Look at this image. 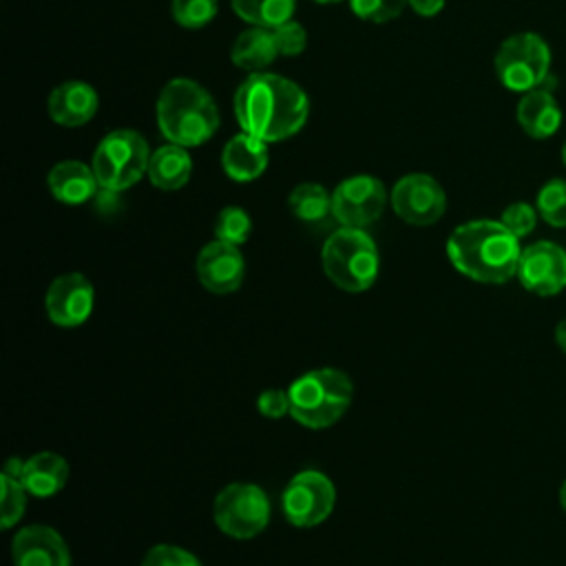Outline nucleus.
I'll use <instances>...</instances> for the list:
<instances>
[{"instance_id": "obj_28", "label": "nucleus", "mask_w": 566, "mask_h": 566, "mask_svg": "<svg viewBox=\"0 0 566 566\" xmlns=\"http://www.w3.org/2000/svg\"><path fill=\"white\" fill-rule=\"evenodd\" d=\"M219 9V0H172L170 13L177 24L186 29H201L206 27Z\"/></svg>"}, {"instance_id": "obj_25", "label": "nucleus", "mask_w": 566, "mask_h": 566, "mask_svg": "<svg viewBox=\"0 0 566 566\" xmlns=\"http://www.w3.org/2000/svg\"><path fill=\"white\" fill-rule=\"evenodd\" d=\"M535 208L553 228H566V179L553 177L548 179L535 197Z\"/></svg>"}, {"instance_id": "obj_4", "label": "nucleus", "mask_w": 566, "mask_h": 566, "mask_svg": "<svg viewBox=\"0 0 566 566\" xmlns=\"http://www.w3.org/2000/svg\"><path fill=\"white\" fill-rule=\"evenodd\" d=\"M290 416L307 429H325L338 422L354 400L352 378L336 367H318L301 374L287 387Z\"/></svg>"}, {"instance_id": "obj_36", "label": "nucleus", "mask_w": 566, "mask_h": 566, "mask_svg": "<svg viewBox=\"0 0 566 566\" xmlns=\"http://www.w3.org/2000/svg\"><path fill=\"white\" fill-rule=\"evenodd\" d=\"M557 497H559V506H562V509H564V513H566V480L562 482V486H559V495H557Z\"/></svg>"}, {"instance_id": "obj_9", "label": "nucleus", "mask_w": 566, "mask_h": 566, "mask_svg": "<svg viewBox=\"0 0 566 566\" xmlns=\"http://www.w3.org/2000/svg\"><path fill=\"white\" fill-rule=\"evenodd\" d=\"M336 504L334 482L316 469L298 471L283 489L281 506L285 520L296 528L323 524Z\"/></svg>"}, {"instance_id": "obj_7", "label": "nucleus", "mask_w": 566, "mask_h": 566, "mask_svg": "<svg viewBox=\"0 0 566 566\" xmlns=\"http://www.w3.org/2000/svg\"><path fill=\"white\" fill-rule=\"evenodd\" d=\"M500 84L513 93L539 88L551 71V49L546 40L533 31L509 35L493 60Z\"/></svg>"}, {"instance_id": "obj_15", "label": "nucleus", "mask_w": 566, "mask_h": 566, "mask_svg": "<svg viewBox=\"0 0 566 566\" xmlns=\"http://www.w3.org/2000/svg\"><path fill=\"white\" fill-rule=\"evenodd\" d=\"M15 566H71V551L64 537L46 524L18 528L11 542Z\"/></svg>"}, {"instance_id": "obj_38", "label": "nucleus", "mask_w": 566, "mask_h": 566, "mask_svg": "<svg viewBox=\"0 0 566 566\" xmlns=\"http://www.w3.org/2000/svg\"><path fill=\"white\" fill-rule=\"evenodd\" d=\"M314 2H318V4H334V2H340V0H314Z\"/></svg>"}, {"instance_id": "obj_18", "label": "nucleus", "mask_w": 566, "mask_h": 566, "mask_svg": "<svg viewBox=\"0 0 566 566\" xmlns=\"http://www.w3.org/2000/svg\"><path fill=\"white\" fill-rule=\"evenodd\" d=\"M221 166L234 181H254L268 168V146L259 137L241 130L223 146Z\"/></svg>"}, {"instance_id": "obj_22", "label": "nucleus", "mask_w": 566, "mask_h": 566, "mask_svg": "<svg viewBox=\"0 0 566 566\" xmlns=\"http://www.w3.org/2000/svg\"><path fill=\"white\" fill-rule=\"evenodd\" d=\"M276 55H279V49L274 42V33L272 29H263V27H252L239 33V38L230 49V60L245 71H261L270 66Z\"/></svg>"}, {"instance_id": "obj_27", "label": "nucleus", "mask_w": 566, "mask_h": 566, "mask_svg": "<svg viewBox=\"0 0 566 566\" xmlns=\"http://www.w3.org/2000/svg\"><path fill=\"white\" fill-rule=\"evenodd\" d=\"M212 230H214V239L232 243V245H243L250 239L252 219H250V214L243 208L226 206L217 214Z\"/></svg>"}, {"instance_id": "obj_29", "label": "nucleus", "mask_w": 566, "mask_h": 566, "mask_svg": "<svg viewBox=\"0 0 566 566\" xmlns=\"http://www.w3.org/2000/svg\"><path fill=\"white\" fill-rule=\"evenodd\" d=\"M537 217H539V212H537L535 206H531V203H526V201H515V203H511V206H506V208L502 210L500 221H502L504 228H506L509 232H513L517 239H524V237H528V234L535 230Z\"/></svg>"}, {"instance_id": "obj_8", "label": "nucleus", "mask_w": 566, "mask_h": 566, "mask_svg": "<svg viewBox=\"0 0 566 566\" xmlns=\"http://www.w3.org/2000/svg\"><path fill=\"white\" fill-rule=\"evenodd\" d=\"M270 500L259 484L230 482L212 502V520L221 533L234 539L256 537L270 522Z\"/></svg>"}, {"instance_id": "obj_5", "label": "nucleus", "mask_w": 566, "mask_h": 566, "mask_svg": "<svg viewBox=\"0 0 566 566\" xmlns=\"http://www.w3.org/2000/svg\"><path fill=\"white\" fill-rule=\"evenodd\" d=\"M321 263L336 287L358 294L376 283L380 254L374 239L363 228L340 226L325 239Z\"/></svg>"}, {"instance_id": "obj_16", "label": "nucleus", "mask_w": 566, "mask_h": 566, "mask_svg": "<svg viewBox=\"0 0 566 566\" xmlns=\"http://www.w3.org/2000/svg\"><path fill=\"white\" fill-rule=\"evenodd\" d=\"M46 111H49V117L64 128L84 126L86 122L93 119L97 111V93L86 82H77V80L64 82L51 91Z\"/></svg>"}, {"instance_id": "obj_11", "label": "nucleus", "mask_w": 566, "mask_h": 566, "mask_svg": "<svg viewBox=\"0 0 566 566\" xmlns=\"http://www.w3.org/2000/svg\"><path fill=\"white\" fill-rule=\"evenodd\" d=\"M391 208L394 212L411 226H431L447 210L444 188L424 172H411L396 181L391 188Z\"/></svg>"}, {"instance_id": "obj_20", "label": "nucleus", "mask_w": 566, "mask_h": 566, "mask_svg": "<svg viewBox=\"0 0 566 566\" xmlns=\"http://www.w3.org/2000/svg\"><path fill=\"white\" fill-rule=\"evenodd\" d=\"M69 462L55 451H38L24 460L20 482L35 497H51L66 486Z\"/></svg>"}, {"instance_id": "obj_3", "label": "nucleus", "mask_w": 566, "mask_h": 566, "mask_svg": "<svg viewBox=\"0 0 566 566\" xmlns=\"http://www.w3.org/2000/svg\"><path fill=\"white\" fill-rule=\"evenodd\" d=\"M157 126L177 146L190 148L208 142L219 126L212 95L188 77L170 80L157 97Z\"/></svg>"}, {"instance_id": "obj_6", "label": "nucleus", "mask_w": 566, "mask_h": 566, "mask_svg": "<svg viewBox=\"0 0 566 566\" xmlns=\"http://www.w3.org/2000/svg\"><path fill=\"white\" fill-rule=\"evenodd\" d=\"M150 150L146 139L130 128L108 133L93 153V172L99 188L119 192L137 184L148 172Z\"/></svg>"}, {"instance_id": "obj_10", "label": "nucleus", "mask_w": 566, "mask_h": 566, "mask_svg": "<svg viewBox=\"0 0 566 566\" xmlns=\"http://www.w3.org/2000/svg\"><path fill=\"white\" fill-rule=\"evenodd\" d=\"M387 206V190L371 175L343 179L332 192V217L345 228H365L374 223Z\"/></svg>"}, {"instance_id": "obj_21", "label": "nucleus", "mask_w": 566, "mask_h": 566, "mask_svg": "<svg viewBox=\"0 0 566 566\" xmlns=\"http://www.w3.org/2000/svg\"><path fill=\"white\" fill-rule=\"evenodd\" d=\"M192 172L190 155L184 146L166 144L159 146L155 153H150L148 161V179L159 190H179L188 184Z\"/></svg>"}, {"instance_id": "obj_2", "label": "nucleus", "mask_w": 566, "mask_h": 566, "mask_svg": "<svg viewBox=\"0 0 566 566\" xmlns=\"http://www.w3.org/2000/svg\"><path fill=\"white\" fill-rule=\"evenodd\" d=\"M447 256L462 276L484 285H502L517 274L522 248L502 221L473 219L449 234Z\"/></svg>"}, {"instance_id": "obj_23", "label": "nucleus", "mask_w": 566, "mask_h": 566, "mask_svg": "<svg viewBox=\"0 0 566 566\" xmlns=\"http://www.w3.org/2000/svg\"><path fill=\"white\" fill-rule=\"evenodd\" d=\"M232 9L241 20L254 27L276 29L292 20L296 0H232Z\"/></svg>"}, {"instance_id": "obj_24", "label": "nucleus", "mask_w": 566, "mask_h": 566, "mask_svg": "<svg viewBox=\"0 0 566 566\" xmlns=\"http://www.w3.org/2000/svg\"><path fill=\"white\" fill-rule=\"evenodd\" d=\"M287 206L292 214L305 223L323 221L327 214H332V195L318 186V184H298L290 197Z\"/></svg>"}, {"instance_id": "obj_17", "label": "nucleus", "mask_w": 566, "mask_h": 566, "mask_svg": "<svg viewBox=\"0 0 566 566\" xmlns=\"http://www.w3.org/2000/svg\"><path fill=\"white\" fill-rule=\"evenodd\" d=\"M515 117L520 128L533 139H548L562 126V108L555 95L546 88H533L517 102Z\"/></svg>"}, {"instance_id": "obj_13", "label": "nucleus", "mask_w": 566, "mask_h": 566, "mask_svg": "<svg viewBox=\"0 0 566 566\" xmlns=\"http://www.w3.org/2000/svg\"><path fill=\"white\" fill-rule=\"evenodd\" d=\"M95 305L93 283L82 272H64L55 276L44 296V310L53 325L77 327Z\"/></svg>"}, {"instance_id": "obj_31", "label": "nucleus", "mask_w": 566, "mask_h": 566, "mask_svg": "<svg viewBox=\"0 0 566 566\" xmlns=\"http://www.w3.org/2000/svg\"><path fill=\"white\" fill-rule=\"evenodd\" d=\"M139 566H201V562L197 555L181 546L157 544L144 555Z\"/></svg>"}, {"instance_id": "obj_12", "label": "nucleus", "mask_w": 566, "mask_h": 566, "mask_svg": "<svg viewBox=\"0 0 566 566\" xmlns=\"http://www.w3.org/2000/svg\"><path fill=\"white\" fill-rule=\"evenodd\" d=\"M515 276L531 294L557 296L566 287V250L553 241H535L522 248Z\"/></svg>"}, {"instance_id": "obj_34", "label": "nucleus", "mask_w": 566, "mask_h": 566, "mask_svg": "<svg viewBox=\"0 0 566 566\" xmlns=\"http://www.w3.org/2000/svg\"><path fill=\"white\" fill-rule=\"evenodd\" d=\"M411 9L422 15V18H431L436 15L442 7H444V0H409Z\"/></svg>"}, {"instance_id": "obj_33", "label": "nucleus", "mask_w": 566, "mask_h": 566, "mask_svg": "<svg viewBox=\"0 0 566 566\" xmlns=\"http://www.w3.org/2000/svg\"><path fill=\"white\" fill-rule=\"evenodd\" d=\"M256 409L263 418L279 420L290 413V394L287 389H265L256 398Z\"/></svg>"}, {"instance_id": "obj_19", "label": "nucleus", "mask_w": 566, "mask_h": 566, "mask_svg": "<svg viewBox=\"0 0 566 566\" xmlns=\"http://www.w3.org/2000/svg\"><path fill=\"white\" fill-rule=\"evenodd\" d=\"M46 186L57 201L69 206H80L88 201L99 188L93 166H86L84 161H77V159H64L55 164L49 170Z\"/></svg>"}, {"instance_id": "obj_32", "label": "nucleus", "mask_w": 566, "mask_h": 566, "mask_svg": "<svg viewBox=\"0 0 566 566\" xmlns=\"http://www.w3.org/2000/svg\"><path fill=\"white\" fill-rule=\"evenodd\" d=\"M272 33H274V42H276L279 55L292 57V55H301L305 51L307 33H305V29L298 22L287 20L281 27L272 29Z\"/></svg>"}, {"instance_id": "obj_14", "label": "nucleus", "mask_w": 566, "mask_h": 566, "mask_svg": "<svg viewBox=\"0 0 566 566\" xmlns=\"http://www.w3.org/2000/svg\"><path fill=\"white\" fill-rule=\"evenodd\" d=\"M195 272L208 292L223 296L241 287L245 276V261L239 245L212 239L199 250Z\"/></svg>"}, {"instance_id": "obj_1", "label": "nucleus", "mask_w": 566, "mask_h": 566, "mask_svg": "<svg viewBox=\"0 0 566 566\" xmlns=\"http://www.w3.org/2000/svg\"><path fill=\"white\" fill-rule=\"evenodd\" d=\"M234 115L243 133L261 142H281L296 135L310 115L305 91L274 73H252L234 93Z\"/></svg>"}, {"instance_id": "obj_37", "label": "nucleus", "mask_w": 566, "mask_h": 566, "mask_svg": "<svg viewBox=\"0 0 566 566\" xmlns=\"http://www.w3.org/2000/svg\"><path fill=\"white\" fill-rule=\"evenodd\" d=\"M562 161H564V166H566V139H564V144H562Z\"/></svg>"}, {"instance_id": "obj_30", "label": "nucleus", "mask_w": 566, "mask_h": 566, "mask_svg": "<svg viewBox=\"0 0 566 566\" xmlns=\"http://www.w3.org/2000/svg\"><path fill=\"white\" fill-rule=\"evenodd\" d=\"M407 2L409 0H349V7L360 20L382 24L398 18Z\"/></svg>"}, {"instance_id": "obj_26", "label": "nucleus", "mask_w": 566, "mask_h": 566, "mask_svg": "<svg viewBox=\"0 0 566 566\" xmlns=\"http://www.w3.org/2000/svg\"><path fill=\"white\" fill-rule=\"evenodd\" d=\"M27 495L29 491L18 478L0 473V526L2 528H11L22 520L27 511Z\"/></svg>"}, {"instance_id": "obj_35", "label": "nucleus", "mask_w": 566, "mask_h": 566, "mask_svg": "<svg viewBox=\"0 0 566 566\" xmlns=\"http://www.w3.org/2000/svg\"><path fill=\"white\" fill-rule=\"evenodd\" d=\"M555 345L566 354V318H562L557 325H555Z\"/></svg>"}]
</instances>
